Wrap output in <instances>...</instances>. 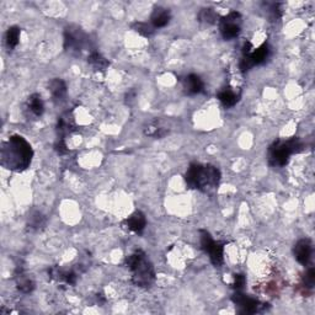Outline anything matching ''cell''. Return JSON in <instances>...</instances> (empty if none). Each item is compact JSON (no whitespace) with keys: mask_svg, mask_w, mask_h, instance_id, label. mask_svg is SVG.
I'll use <instances>...</instances> for the list:
<instances>
[{"mask_svg":"<svg viewBox=\"0 0 315 315\" xmlns=\"http://www.w3.org/2000/svg\"><path fill=\"white\" fill-rule=\"evenodd\" d=\"M46 224V218L43 217L42 213L35 212L28 219V228L33 229V230H38V229L43 228Z\"/></svg>","mask_w":315,"mask_h":315,"instance_id":"22","label":"cell"},{"mask_svg":"<svg viewBox=\"0 0 315 315\" xmlns=\"http://www.w3.org/2000/svg\"><path fill=\"white\" fill-rule=\"evenodd\" d=\"M20 35H21V30L17 26H11L9 27V30L6 31V35H5V42L9 49H14L15 47L19 45L20 41Z\"/></svg>","mask_w":315,"mask_h":315,"instance_id":"19","label":"cell"},{"mask_svg":"<svg viewBox=\"0 0 315 315\" xmlns=\"http://www.w3.org/2000/svg\"><path fill=\"white\" fill-rule=\"evenodd\" d=\"M74 127L73 124V118L69 117H61L58 119V124H57V131L61 134V138H64V135L68 134L70 132V129Z\"/></svg>","mask_w":315,"mask_h":315,"instance_id":"21","label":"cell"},{"mask_svg":"<svg viewBox=\"0 0 315 315\" xmlns=\"http://www.w3.org/2000/svg\"><path fill=\"white\" fill-rule=\"evenodd\" d=\"M246 283V278L245 276L241 275V273H238V275H234V283H233V287L235 288L236 291H240L243 290L244 286Z\"/></svg>","mask_w":315,"mask_h":315,"instance_id":"27","label":"cell"},{"mask_svg":"<svg viewBox=\"0 0 315 315\" xmlns=\"http://www.w3.org/2000/svg\"><path fill=\"white\" fill-rule=\"evenodd\" d=\"M199 19L200 21H205L208 23H214L217 21L218 19V15L215 14L214 10L213 9H202L201 12L199 15Z\"/></svg>","mask_w":315,"mask_h":315,"instance_id":"24","label":"cell"},{"mask_svg":"<svg viewBox=\"0 0 315 315\" xmlns=\"http://www.w3.org/2000/svg\"><path fill=\"white\" fill-rule=\"evenodd\" d=\"M49 91H51L52 96H53L56 100H62V99L67 95L66 83L62 79H59V78L51 80V83H49Z\"/></svg>","mask_w":315,"mask_h":315,"instance_id":"16","label":"cell"},{"mask_svg":"<svg viewBox=\"0 0 315 315\" xmlns=\"http://www.w3.org/2000/svg\"><path fill=\"white\" fill-rule=\"evenodd\" d=\"M184 89L189 95H196V94L202 93L205 89L202 79L196 74H190L185 78L184 80Z\"/></svg>","mask_w":315,"mask_h":315,"instance_id":"12","label":"cell"},{"mask_svg":"<svg viewBox=\"0 0 315 315\" xmlns=\"http://www.w3.org/2000/svg\"><path fill=\"white\" fill-rule=\"evenodd\" d=\"M294 257L297 261L303 266H307L309 264L313 255V244L309 239H301L298 243L294 245Z\"/></svg>","mask_w":315,"mask_h":315,"instance_id":"10","label":"cell"},{"mask_svg":"<svg viewBox=\"0 0 315 315\" xmlns=\"http://www.w3.org/2000/svg\"><path fill=\"white\" fill-rule=\"evenodd\" d=\"M48 273L51 278H54L57 281H63L67 285H75V282H77V276L72 271H64L58 269V267H52L51 270H48Z\"/></svg>","mask_w":315,"mask_h":315,"instance_id":"14","label":"cell"},{"mask_svg":"<svg viewBox=\"0 0 315 315\" xmlns=\"http://www.w3.org/2000/svg\"><path fill=\"white\" fill-rule=\"evenodd\" d=\"M240 20L241 15L238 11L229 12L220 19L219 28L224 40H233L240 33Z\"/></svg>","mask_w":315,"mask_h":315,"instance_id":"7","label":"cell"},{"mask_svg":"<svg viewBox=\"0 0 315 315\" xmlns=\"http://www.w3.org/2000/svg\"><path fill=\"white\" fill-rule=\"evenodd\" d=\"M166 133H168V131H165L164 128L159 127L158 124H149V126L144 129V134L149 135V137L161 138V137H164Z\"/></svg>","mask_w":315,"mask_h":315,"instance_id":"25","label":"cell"},{"mask_svg":"<svg viewBox=\"0 0 315 315\" xmlns=\"http://www.w3.org/2000/svg\"><path fill=\"white\" fill-rule=\"evenodd\" d=\"M218 100L223 104V106L225 107H233L239 100V95H236V93L230 88L219 91L218 94Z\"/></svg>","mask_w":315,"mask_h":315,"instance_id":"17","label":"cell"},{"mask_svg":"<svg viewBox=\"0 0 315 315\" xmlns=\"http://www.w3.org/2000/svg\"><path fill=\"white\" fill-rule=\"evenodd\" d=\"M200 235H201V246L203 251L206 254L210 255V262L214 265L215 267H220L224 260V245L219 241L213 240L210 234L205 229L200 230Z\"/></svg>","mask_w":315,"mask_h":315,"instance_id":"6","label":"cell"},{"mask_svg":"<svg viewBox=\"0 0 315 315\" xmlns=\"http://www.w3.org/2000/svg\"><path fill=\"white\" fill-rule=\"evenodd\" d=\"M185 181L189 189L210 194L218 189L220 181V171L215 166L202 165V164H191L185 174Z\"/></svg>","mask_w":315,"mask_h":315,"instance_id":"2","label":"cell"},{"mask_svg":"<svg viewBox=\"0 0 315 315\" xmlns=\"http://www.w3.org/2000/svg\"><path fill=\"white\" fill-rule=\"evenodd\" d=\"M123 225L126 226L129 231H133L135 234H140L144 230L145 225H147V219H145V215L143 214L140 210H135L134 213H132V214L124 220Z\"/></svg>","mask_w":315,"mask_h":315,"instance_id":"11","label":"cell"},{"mask_svg":"<svg viewBox=\"0 0 315 315\" xmlns=\"http://www.w3.org/2000/svg\"><path fill=\"white\" fill-rule=\"evenodd\" d=\"M127 266L132 272V282L137 287L148 288L154 283L155 281V270L147 255L142 251L133 252L129 255L126 260Z\"/></svg>","mask_w":315,"mask_h":315,"instance_id":"3","label":"cell"},{"mask_svg":"<svg viewBox=\"0 0 315 315\" xmlns=\"http://www.w3.org/2000/svg\"><path fill=\"white\" fill-rule=\"evenodd\" d=\"M132 28H133L134 31H137L138 33H140V35L145 36V37L152 36L153 32H154V27L148 25L147 22H134L133 25H132Z\"/></svg>","mask_w":315,"mask_h":315,"instance_id":"23","label":"cell"},{"mask_svg":"<svg viewBox=\"0 0 315 315\" xmlns=\"http://www.w3.org/2000/svg\"><path fill=\"white\" fill-rule=\"evenodd\" d=\"M88 63L91 64V66L98 70H105L110 66V62L96 51H93L89 54V57H88Z\"/></svg>","mask_w":315,"mask_h":315,"instance_id":"18","label":"cell"},{"mask_svg":"<svg viewBox=\"0 0 315 315\" xmlns=\"http://www.w3.org/2000/svg\"><path fill=\"white\" fill-rule=\"evenodd\" d=\"M303 143L299 138H291L288 140H276L270 145L267 159L269 164L275 168H282L287 165L291 155L303 150Z\"/></svg>","mask_w":315,"mask_h":315,"instance_id":"4","label":"cell"},{"mask_svg":"<svg viewBox=\"0 0 315 315\" xmlns=\"http://www.w3.org/2000/svg\"><path fill=\"white\" fill-rule=\"evenodd\" d=\"M54 148H56L57 153H58V154H61V155H63V154H66V153H68L66 142H64V138H58V140H57L56 144H54Z\"/></svg>","mask_w":315,"mask_h":315,"instance_id":"28","label":"cell"},{"mask_svg":"<svg viewBox=\"0 0 315 315\" xmlns=\"http://www.w3.org/2000/svg\"><path fill=\"white\" fill-rule=\"evenodd\" d=\"M270 56V47L267 43H264L256 48L255 51H251V53L248 56H244L243 59L240 62V69L241 72H248L249 69H251L252 67L259 66L262 64L264 62H266V59Z\"/></svg>","mask_w":315,"mask_h":315,"instance_id":"9","label":"cell"},{"mask_svg":"<svg viewBox=\"0 0 315 315\" xmlns=\"http://www.w3.org/2000/svg\"><path fill=\"white\" fill-rule=\"evenodd\" d=\"M170 19H171L170 11H169L168 9H165V7H161V6L155 7L154 11H153V14H152V17H150V20H152V23H153V27H164V26H166L169 22H170Z\"/></svg>","mask_w":315,"mask_h":315,"instance_id":"13","label":"cell"},{"mask_svg":"<svg viewBox=\"0 0 315 315\" xmlns=\"http://www.w3.org/2000/svg\"><path fill=\"white\" fill-rule=\"evenodd\" d=\"M315 285V270L311 267L303 277V287L307 290H312Z\"/></svg>","mask_w":315,"mask_h":315,"instance_id":"26","label":"cell"},{"mask_svg":"<svg viewBox=\"0 0 315 315\" xmlns=\"http://www.w3.org/2000/svg\"><path fill=\"white\" fill-rule=\"evenodd\" d=\"M33 150L30 143L22 135H11L2 143L0 149V164L12 171L26 170L32 161Z\"/></svg>","mask_w":315,"mask_h":315,"instance_id":"1","label":"cell"},{"mask_svg":"<svg viewBox=\"0 0 315 315\" xmlns=\"http://www.w3.org/2000/svg\"><path fill=\"white\" fill-rule=\"evenodd\" d=\"M16 285H17V288H19L22 293H30V292H32L33 288H35V283L32 282V280L26 277V276L21 272H20V275H17Z\"/></svg>","mask_w":315,"mask_h":315,"instance_id":"20","label":"cell"},{"mask_svg":"<svg viewBox=\"0 0 315 315\" xmlns=\"http://www.w3.org/2000/svg\"><path fill=\"white\" fill-rule=\"evenodd\" d=\"M89 43L88 36L78 26H68L64 31V49L72 54H79Z\"/></svg>","mask_w":315,"mask_h":315,"instance_id":"5","label":"cell"},{"mask_svg":"<svg viewBox=\"0 0 315 315\" xmlns=\"http://www.w3.org/2000/svg\"><path fill=\"white\" fill-rule=\"evenodd\" d=\"M27 108L35 117L42 116L43 111H45V105H43L42 99H41V96L38 94H33V95H31L28 98Z\"/></svg>","mask_w":315,"mask_h":315,"instance_id":"15","label":"cell"},{"mask_svg":"<svg viewBox=\"0 0 315 315\" xmlns=\"http://www.w3.org/2000/svg\"><path fill=\"white\" fill-rule=\"evenodd\" d=\"M233 303L238 307L239 314H255L261 312L265 308V304L260 303L257 299L245 296L243 293L236 292L231 297Z\"/></svg>","mask_w":315,"mask_h":315,"instance_id":"8","label":"cell"}]
</instances>
